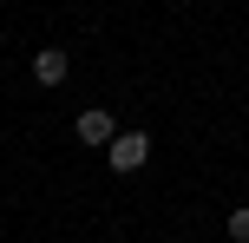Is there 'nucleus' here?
<instances>
[{
    "instance_id": "nucleus-1",
    "label": "nucleus",
    "mask_w": 249,
    "mask_h": 243,
    "mask_svg": "<svg viewBox=\"0 0 249 243\" xmlns=\"http://www.w3.org/2000/svg\"><path fill=\"white\" fill-rule=\"evenodd\" d=\"M72 138H79V145H112V138H118V118L99 112V105H86V112L72 118Z\"/></svg>"
},
{
    "instance_id": "nucleus-2",
    "label": "nucleus",
    "mask_w": 249,
    "mask_h": 243,
    "mask_svg": "<svg viewBox=\"0 0 249 243\" xmlns=\"http://www.w3.org/2000/svg\"><path fill=\"white\" fill-rule=\"evenodd\" d=\"M105 151H112V171H138V165L151 158V138H144V131H118Z\"/></svg>"
},
{
    "instance_id": "nucleus-3",
    "label": "nucleus",
    "mask_w": 249,
    "mask_h": 243,
    "mask_svg": "<svg viewBox=\"0 0 249 243\" xmlns=\"http://www.w3.org/2000/svg\"><path fill=\"white\" fill-rule=\"evenodd\" d=\"M33 79H39V86H66V79H72V59H66L59 46H46V53L33 59Z\"/></svg>"
},
{
    "instance_id": "nucleus-4",
    "label": "nucleus",
    "mask_w": 249,
    "mask_h": 243,
    "mask_svg": "<svg viewBox=\"0 0 249 243\" xmlns=\"http://www.w3.org/2000/svg\"><path fill=\"white\" fill-rule=\"evenodd\" d=\"M223 230L236 237V243H249V204H243V210H230V224H223Z\"/></svg>"
}]
</instances>
